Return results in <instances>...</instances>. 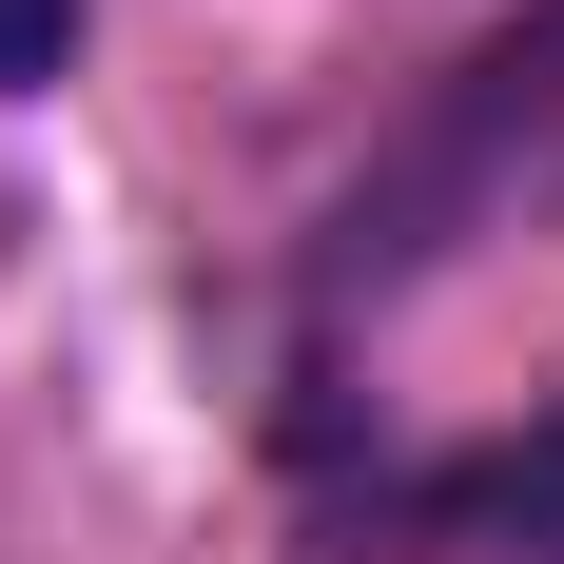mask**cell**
Wrapping results in <instances>:
<instances>
[{
  "instance_id": "obj_1",
  "label": "cell",
  "mask_w": 564,
  "mask_h": 564,
  "mask_svg": "<svg viewBox=\"0 0 564 564\" xmlns=\"http://www.w3.org/2000/svg\"><path fill=\"white\" fill-rule=\"evenodd\" d=\"M545 137H564V0H525L507 40H487L448 98L409 117V156H390V175H370V195L332 215V292H350V273H409V253H429L467 195H507Z\"/></svg>"
}]
</instances>
